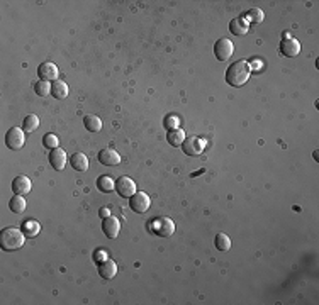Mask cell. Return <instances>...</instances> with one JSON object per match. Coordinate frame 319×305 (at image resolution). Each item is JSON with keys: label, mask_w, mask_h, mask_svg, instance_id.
Masks as SVG:
<instances>
[{"label": "cell", "mask_w": 319, "mask_h": 305, "mask_svg": "<svg viewBox=\"0 0 319 305\" xmlns=\"http://www.w3.org/2000/svg\"><path fill=\"white\" fill-rule=\"evenodd\" d=\"M177 126H179V119L173 117V115H166V119H165V127H166V129H168V131L177 129Z\"/></svg>", "instance_id": "f1b7e54d"}, {"label": "cell", "mask_w": 319, "mask_h": 305, "mask_svg": "<svg viewBox=\"0 0 319 305\" xmlns=\"http://www.w3.org/2000/svg\"><path fill=\"white\" fill-rule=\"evenodd\" d=\"M153 229L160 237H170L175 232V224H173V221L168 217H158V219H155Z\"/></svg>", "instance_id": "ba28073f"}, {"label": "cell", "mask_w": 319, "mask_h": 305, "mask_svg": "<svg viewBox=\"0 0 319 305\" xmlns=\"http://www.w3.org/2000/svg\"><path fill=\"white\" fill-rule=\"evenodd\" d=\"M26 143V137H24V131L20 127H10L5 134V144L9 150L12 151H19L20 148Z\"/></svg>", "instance_id": "3957f363"}, {"label": "cell", "mask_w": 319, "mask_h": 305, "mask_svg": "<svg viewBox=\"0 0 319 305\" xmlns=\"http://www.w3.org/2000/svg\"><path fill=\"white\" fill-rule=\"evenodd\" d=\"M251 75V66L248 61H235L228 70H226V81L231 87L238 88L243 87L244 83L248 81V78Z\"/></svg>", "instance_id": "6da1fadb"}, {"label": "cell", "mask_w": 319, "mask_h": 305, "mask_svg": "<svg viewBox=\"0 0 319 305\" xmlns=\"http://www.w3.org/2000/svg\"><path fill=\"white\" fill-rule=\"evenodd\" d=\"M38 75H40L41 80L44 81H56L58 80V66L51 61H46V63H41L40 68H38Z\"/></svg>", "instance_id": "9c48e42d"}, {"label": "cell", "mask_w": 319, "mask_h": 305, "mask_svg": "<svg viewBox=\"0 0 319 305\" xmlns=\"http://www.w3.org/2000/svg\"><path fill=\"white\" fill-rule=\"evenodd\" d=\"M99 275L105 280H111L118 275V265L112 260H104L99 263Z\"/></svg>", "instance_id": "9a60e30c"}, {"label": "cell", "mask_w": 319, "mask_h": 305, "mask_svg": "<svg viewBox=\"0 0 319 305\" xmlns=\"http://www.w3.org/2000/svg\"><path fill=\"white\" fill-rule=\"evenodd\" d=\"M233 53H235V46L229 41L228 38H221L216 41L214 44V56L219 61H226L228 58H231Z\"/></svg>", "instance_id": "5b68a950"}, {"label": "cell", "mask_w": 319, "mask_h": 305, "mask_svg": "<svg viewBox=\"0 0 319 305\" xmlns=\"http://www.w3.org/2000/svg\"><path fill=\"white\" fill-rule=\"evenodd\" d=\"M58 144H60V139H58V136L56 134H51V133H48L44 137H42V146L46 148V150H56L58 148Z\"/></svg>", "instance_id": "83f0119b"}, {"label": "cell", "mask_w": 319, "mask_h": 305, "mask_svg": "<svg viewBox=\"0 0 319 305\" xmlns=\"http://www.w3.org/2000/svg\"><path fill=\"white\" fill-rule=\"evenodd\" d=\"M97 189L104 191V193H107V191H112L116 189V182L109 175H102L97 180Z\"/></svg>", "instance_id": "603a6c76"}, {"label": "cell", "mask_w": 319, "mask_h": 305, "mask_svg": "<svg viewBox=\"0 0 319 305\" xmlns=\"http://www.w3.org/2000/svg\"><path fill=\"white\" fill-rule=\"evenodd\" d=\"M229 31H231L235 36H244L248 33V22L243 17H236L229 22Z\"/></svg>", "instance_id": "2e32d148"}, {"label": "cell", "mask_w": 319, "mask_h": 305, "mask_svg": "<svg viewBox=\"0 0 319 305\" xmlns=\"http://www.w3.org/2000/svg\"><path fill=\"white\" fill-rule=\"evenodd\" d=\"M99 215H100L102 219L109 217V215H111V214H109V209H107V207H102L100 210H99Z\"/></svg>", "instance_id": "f546056e"}, {"label": "cell", "mask_w": 319, "mask_h": 305, "mask_svg": "<svg viewBox=\"0 0 319 305\" xmlns=\"http://www.w3.org/2000/svg\"><path fill=\"white\" fill-rule=\"evenodd\" d=\"M34 92H36L40 97H48V95L51 94V83L44 80L36 81V83H34Z\"/></svg>", "instance_id": "4316f807"}, {"label": "cell", "mask_w": 319, "mask_h": 305, "mask_svg": "<svg viewBox=\"0 0 319 305\" xmlns=\"http://www.w3.org/2000/svg\"><path fill=\"white\" fill-rule=\"evenodd\" d=\"M280 53H282L283 56H287V58H296L297 55L300 53V44L297 39H283L282 42H280Z\"/></svg>", "instance_id": "7c38bea8"}, {"label": "cell", "mask_w": 319, "mask_h": 305, "mask_svg": "<svg viewBox=\"0 0 319 305\" xmlns=\"http://www.w3.org/2000/svg\"><path fill=\"white\" fill-rule=\"evenodd\" d=\"M49 163H51V166L56 170V172H61V170H65L66 166V152L63 150H60V148H56V150H51L49 152Z\"/></svg>", "instance_id": "5bb4252c"}, {"label": "cell", "mask_w": 319, "mask_h": 305, "mask_svg": "<svg viewBox=\"0 0 319 305\" xmlns=\"http://www.w3.org/2000/svg\"><path fill=\"white\" fill-rule=\"evenodd\" d=\"M40 127V117L31 114V115H26L22 120V131L24 133H34V131Z\"/></svg>", "instance_id": "7402d4cb"}, {"label": "cell", "mask_w": 319, "mask_h": 305, "mask_svg": "<svg viewBox=\"0 0 319 305\" xmlns=\"http://www.w3.org/2000/svg\"><path fill=\"white\" fill-rule=\"evenodd\" d=\"M70 165L77 170V172H85L88 168V158L83 154V152H75L70 158Z\"/></svg>", "instance_id": "d6986e66"}, {"label": "cell", "mask_w": 319, "mask_h": 305, "mask_svg": "<svg viewBox=\"0 0 319 305\" xmlns=\"http://www.w3.org/2000/svg\"><path fill=\"white\" fill-rule=\"evenodd\" d=\"M99 163H102V165L105 166H116L120 163V156L118 151H114L112 148H105V150H102L99 152Z\"/></svg>", "instance_id": "4fadbf2b"}, {"label": "cell", "mask_w": 319, "mask_h": 305, "mask_svg": "<svg viewBox=\"0 0 319 305\" xmlns=\"http://www.w3.org/2000/svg\"><path fill=\"white\" fill-rule=\"evenodd\" d=\"M214 246L218 248L219 251H229L231 249V241L226 236L224 232H219L218 236L214 237Z\"/></svg>", "instance_id": "484cf974"}, {"label": "cell", "mask_w": 319, "mask_h": 305, "mask_svg": "<svg viewBox=\"0 0 319 305\" xmlns=\"http://www.w3.org/2000/svg\"><path fill=\"white\" fill-rule=\"evenodd\" d=\"M244 17H246V22H253V24H260L261 20H263L265 14L261 9H258V7H255V9H250L246 14H244Z\"/></svg>", "instance_id": "d4e9b609"}, {"label": "cell", "mask_w": 319, "mask_h": 305, "mask_svg": "<svg viewBox=\"0 0 319 305\" xmlns=\"http://www.w3.org/2000/svg\"><path fill=\"white\" fill-rule=\"evenodd\" d=\"M31 189H33V183H31V180L27 178V176L19 175V176H16V178H14V182H12V191H14L16 195L26 197V195L31 191Z\"/></svg>", "instance_id": "8fae6325"}, {"label": "cell", "mask_w": 319, "mask_h": 305, "mask_svg": "<svg viewBox=\"0 0 319 305\" xmlns=\"http://www.w3.org/2000/svg\"><path fill=\"white\" fill-rule=\"evenodd\" d=\"M102 230H104V234L109 237V239H116V237L119 236V230H120L119 219L112 217V215L102 219Z\"/></svg>", "instance_id": "30bf717a"}, {"label": "cell", "mask_w": 319, "mask_h": 305, "mask_svg": "<svg viewBox=\"0 0 319 305\" xmlns=\"http://www.w3.org/2000/svg\"><path fill=\"white\" fill-rule=\"evenodd\" d=\"M129 207L133 209V212H136V214H144V212H148L151 207V200H150V197H148V193H144V191H136V193L129 198Z\"/></svg>", "instance_id": "277c9868"}, {"label": "cell", "mask_w": 319, "mask_h": 305, "mask_svg": "<svg viewBox=\"0 0 319 305\" xmlns=\"http://www.w3.org/2000/svg\"><path fill=\"white\" fill-rule=\"evenodd\" d=\"M83 126H85V129L90 131V133H99V131L102 129V120H100V117L88 114L83 117Z\"/></svg>", "instance_id": "ffe728a7"}, {"label": "cell", "mask_w": 319, "mask_h": 305, "mask_svg": "<svg viewBox=\"0 0 319 305\" xmlns=\"http://www.w3.org/2000/svg\"><path fill=\"white\" fill-rule=\"evenodd\" d=\"M166 141H168V144L170 146H173V148H179V146H182L183 144V141H185V133H183L182 129H172V131H168V136H166Z\"/></svg>", "instance_id": "ac0fdd59"}, {"label": "cell", "mask_w": 319, "mask_h": 305, "mask_svg": "<svg viewBox=\"0 0 319 305\" xmlns=\"http://www.w3.org/2000/svg\"><path fill=\"white\" fill-rule=\"evenodd\" d=\"M26 234L17 228H5L0 232V248L3 251H16L24 246Z\"/></svg>", "instance_id": "7a4b0ae2"}, {"label": "cell", "mask_w": 319, "mask_h": 305, "mask_svg": "<svg viewBox=\"0 0 319 305\" xmlns=\"http://www.w3.org/2000/svg\"><path fill=\"white\" fill-rule=\"evenodd\" d=\"M9 207L14 214H22V212L26 210L27 204H26V200H24V197H20V195H14V197L9 200Z\"/></svg>", "instance_id": "44dd1931"}, {"label": "cell", "mask_w": 319, "mask_h": 305, "mask_svg": "<svg viewBox=\"0 0 319 305\" xmlns=\"http://www.w3.org/2000/svg\"><path fill=\"white\" fill-rule=\"evenodd\" d=\"M116 190H118L120 197L131 198L136 193V183L129 176H119V180H116Z\"/></svg>", "instance_id": "52a82bcc"}, {"label": "cell", "mask_w": 319, "mask_h": 305, "mask_svg": "<svg viewBox=\"0 0 319 305\" xmlns=\"http://www.w3.org/2000/svg\"><path fill=\"white\" fill-rule=\"evenodd\" d=\"M51 95L55 98H58V100L66 98V97H68V85H66L65 81H61V80L53 81V83H51Z\"/></svg>", "instance_id": "e0dca14e"}, {"label": "cell", "mask_w": 319, "mask_h": 305, "mask_svg": "<svg viewBox=\"0 0 319 305\" xmlns=\"http://www.w3.org/2000/svg\"><path fill=\"white\" fill-rule=\"evenodd\" d=\"M40 230H41V226H40V222L38 221H27V222H24L22 224V232L26 234V237H36L38 234H40Z\"/></svg>", "instance_id": "cb8c5ba5"}, {"label": "cell", "mask_w": 319, "mask_h": 305, "mask_svg": "<svg viewBox=\"0 0 319 305\" xmlns=\"http://www.w3.org/2000/svg\"><path fill=\"white\" fill-rule=\"evenodd\" d=\"M204 148H205V141L197 136L185 137V141H183V144H182L183 152L189 156H200Z\"/></svg>", "instance_id": "8992f818"}]
</instances>
